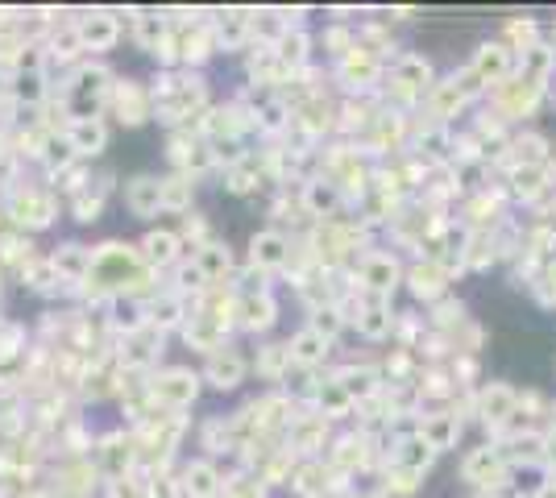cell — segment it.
Wrapping results in <instances>:
<instances>
[{
  "mask_svg": "<svg viewBox=\"0 0 556 498\" xmlns=\"http://www.w3.org/2000/svg\"><path fill=\"white\" fill-rule=\"evenodd\" d=\"M403 274H407V266L399 262L395 249H374V245L366 254H357V262L349 266L353 287L366 299H391L395 287L403 283Z\"/></svg>",
  "mask_w": 556,
  "mask_h": 498,
  "instance_id": "cell-1",
  "label": "cell"
},
{
  "mask_svg": "<svg viewBox=\"0 0 556 498\" xmlns=\"http://www.w3.org/2000/svg\"><path fill=\"white\" fill-rule=\"evenodd\" d=\"M5 216L21 233H42L59 220V196H54L50 187H38V183H17L5 196Z\"/></svg>",
  "mask_w": 556,
  "mask_h": 498,
  "instance_id": "cell-2",
  "label": "cell"
},
{
  "mask_svg": "<svg viewBox=\"0 0 556 498\" xmlns=\"http://www.w3.org/2000/svg\"><path fill=\"white\" fill-rule=\"evenodd\" d=\"M146 391H150L154 411L183 415L191 403L200 399L204 378H200V370H191V366H166V370H154V374H150Z\"/></svg>",
  "mask_w": 556,
  "mask_h": 498,
  "instance_id": "cell-3",
  "label": "cell"
},
{
  "mask_svg": "<svg viewBox=\"0 0 556 498\" xmlns=\"http://www.w3.org/2000/svg\"><path fill=\"white\" fill-rule=\"evenodd\" d=\"M332 79L345 88V96H378L386 79V59L370 54L366 46H353L341 63H332Z\"/></svg>",
  "mask_w": 556,
  "mask_h": 498,
  "instance_id": "cell-4",
  "label": "cell"
},
{
  "mask_svg": "<svg viewBox=\"0 0 556 498\" xmlns=\"http://www.w3.org/2000/svg\"><path fill=\"white\" fill-rule=\"evenodd\" d=\"M283 445H287L299 461H316V457H324L328 445H332V420H324V415H320L316 407H299V411H295V420L287 424Z\"/></svg>",
  "mask_w": 556,
  "mask_h": 498,
  "instance_id": "cell-5",
  "label": "cell"
},
{
  "mask_svg": "<svg viewBox=\"0 0 556 498\" xmlns=\"http://www.w3.org/2000/svg\"><path fill=\"white\" fill-rule=\"evenodd\" d=\"M461 478H465L469 486H478L482 494H498L503 486H511V482H507V478H511V465H507V457H503V449H498V445H482V449H474V453H465Z\"/></svg>",
  "mask_w": 556,
  "mask_h": 498,
  "instance_id": "cell-6",
  "label": "cell"
},
{
  "mask_svg": "<svg viewBox=\"0 0 556 498\" xmlns=\"http://www.w3.org/2000/svg\"><path fill=\"white\" fill-rule=\"evenodd\" d=\"M490 96V113L498 121H523V117H532L536 113V104L544 100V88H536V83H527V79H507V83H498V88L486 92Z\"/></svg>",
  "mask_w": 556,
  "mask_h": 498,
  "instance_id": "cell-7",
  "label": "cell"
},
{
  "mask_svg": "<svg viewBox=\"0 0 556 498\" xmlns=\"http://www.w3.org/2000/svg\"><path fill=\"white\" fill-rule=\"evenodd\" d=\"M108 113L129 129L146 125V121H154V92L142 79H117L113 92H108Z\"/></svg>",
  "mask_w": 556,
  "mask_h": 498,
  "instance_id": "cell-8",
  "label": "cell"
},
{
  "mask_svg": "<svg viewBox=\"0 0 556 498\" xmlns=\"http://www.w3.org/2000/svg\"><path fill=\"white\" fill-rule=\"evenodd\" d=\"M515 411H519V391L507 386V382H482L474 391V415L498 436L507 432V424L515 420Z\"/></svg>",
  "mask_w": 556,
  "mask_h": 498,
  "instance_id": "cell-9",
  "label": "cell"
},
{
  "mask_svg": "<svg viewBox=\"0 0 556 498\" xmlns=\"http://www.w3.org/2000/svg\"><path fill=\"white\" fill-rule=\"evenodd\" d=\"M299 208H303V216H308L312 225H328V220H341L349 204H345L341 187L332 179L312 175L308 183H299Z\"/></svg>",
  "mask_w": 556,
  "mask_h": 498,
  "instance_id": "cell-10",
  "label": "cell"
},
{
  "mask_svg": "<svg viewBox=\"0 0 556 498\" xmlns=\"http://www.w3.org/2000/svg\"><path fill=\"white\" fill-rule=\"evenodd\" d=\"M162 345H166V332H158V328H150V324H146L142 332H133V337H125V341H121L117 362H121V370H125V374H142V378H150V374L158 370Z\"/></svg>",
  "mask_w": 556,
  "mask_h": 498,
  "instance_id": "cell-11",
  "label": "cell"
},
{
  "mask_svg": "<svg viewBox=\"0 0 556 498\" xmlns=\"http://www.w3.org/2000/svg\"><path fill=\"white\" fill-rule=\"evenodd\" d=\"M245 374H249V357L237 345H220L216 353H208L204 370H200V378L212 386V391H220V395L237 391V386L245 382Z\"/></svg>",
  "mask_w": 556,
  "mask_h": 498,
  "instance_id": "cell-12",
  "label": "cell"
},
{
  "mask_svg": "<svg viewBox=\"0 0 556 498\" xmlns=\"http://www.w3.org/2000/svg\"><path fill=\"white\" fill-rule=\"evenodd\" d=\"M415 432H420V440L440 457V453L457 449V440H461V432H465V420H461L453 407H436V411H420V420H415Z\"/></svg>",
  "mask_w": 556,
  "mask_h": 498,
  "instance_id": "cell-13",
  "label": "cell"
},
{
  "mask_svg": "<svg viewBox=\"0 0 556 498\" xmlns=\"http://www.w3.org/2000/svg\"><path fill=\"white\" fill-rule=\"evenodd\" d=\"M291 249L295 241L283 233V229H258L249 237V266H258L262 274H287L291 266Z\"/></svg>",
  "mask_w": 556,
  "mask_h": 498,
  "instance_id": "cell-14",
  "label": "cell"
},
{
  "mask_svg": "<svg viewBox=\"0 0 556 498\" xmlns=\"http://www.w3.org/2000/svg\"><path fill=\"white\" fill-rule=\"evenodd\" d=\"M515 67H519V59L507 42H482L474 50V59H469V71H474L486 88H498V83L515 79Z\"/></svg>",
  "mask_w": 556,
  "mask_h": 498,
  "instance_id": "cell-15",
  "label": "cell"
},
{
  "mask_svg": "<svg viewBox=\"0 0 556 498\" xmlns=\"http://www.w3.org/2000/svg\"><path fill=\"white\" fill-rule=\"evenodd\" d=\"M225 469H220L212 457H196L179 469V490L183 498H220L225 494Z\"/></svg>",
  "mask_w": 556,
  "mask_h": 498,
  "instance_id": "cell-16",
  "label": "cell"
},
{
  "mask_svg": "<svg viewBox=\"0 0 556 498\" xmlns=\"http://www.w3.org/2000/svg\"><path fill=\"white\" fill-rule=\"evenodd\" d=\"M137 254H142V262L158 274V270H171L187 258V245L179 237V229H150L142 241H137Z\"/></svg>",
  "mask_w": 556,
  "mask_h": 498,
  "instance_id": "cell-17",
  "label": "cell"
},
{
  "mask_svg": "<svg viewBox=\"0 0 556 498\" xmlns=\"http://www.w3.org/2000/svg\"><path fill=\"white\" fill-rule=\"evenodd\" d=\"M403 283H407V291L420 299V303H440V299H449V274L440 270V262H432V258H415L411 266H407V274H403Z\"/></svg>",
  "mask_w": 556,
  "mask_h": 498,
  "instance_id": "cell-18",
  "label": "cell"
},
{
  "mask_svg": "<svg viewBox=\"0 0 556 498\" xmlns=\"http://www.w3.org/2000/svg\"><path fill=\"white\" fill-rule=\"evenodd\" d=\"M332 378L341 382V391L353 399V407L378 399L382 386H386V378H382V370H378L374 362H349V366H341V370H332Z\"/></svg>",
  "mask_w": 556,
  "mask_h": 498,
  "instance_id": "cell-19",
  "label": "cell"
},
{
  "mask_svg": "<svg viewBox=\"0 0 556 498\" xmlns=\"http://www.w3.org/2000/svg\"><path fill=\"white\" fill-rule=\"evenodd\" d=\"M54 262V274H59V283L79 291L83 283L92 279V245H79V241H63L59 249L50 254Z\"/></svg>",
  "mask_w": 556,
  "mask_h": 498,
  "instance_id": "cell-20",
  "label": "cell"
},
{
  "mask_svg": "<svg viewBox=\"0 0 556 498\" xmlns=\"http://www.w3.org/2000/svg\"><path fill=\"white\" fill-rule=\"evenodd\" d=\"M75 25H79L83 50H92V54H108L121 42V21H117V13H108V9L83 13V17H75Z\"/></svg>",
  "mask_w": 556,
  "mask_h": 498,
  "instance_id": "cell-21",
  "label": "cell"
},
{
  "mask_svg": "<svg viewBox=\"0 0 556 498\" xmlns=\"http://www.w3.org/2000/svg\"><path fill=\"white\" fill-rule=\"evenodd\" d=\"M121 200H125V212L129 216L154 220L162 212V179L158 175H133V179H125Z\"/></svg>",
  "mask_w": 556,
  "mask_h": 498,
  "instance_id": "cell-22",
  "label": "cell"
},
{
  "mask_svg": "<svg viewBox=\"0 0 556 498\" xmlns=\"http://www.w3.org/2000/svg\"><path fill=\"white\" fill-rule=\"evenodd\" d=\"M146 312H150V328H158V332H183V324L191 320V299L158 287L146 299Z\"/></svg>",
  "mask_w": 556,
  "mask_h": 498,
  "instance_id": "cell-23",
  "label": "cell"
},
{
  "mask_svg": "<svg viewBox=\"0 0 556 498\" xmlns=\"http://www.w3.org/2000/svg\"><path fill=\"white\" fill-rule=\"evenodd\" d=\"M395 320L399 312L391 308V299H366V308H361V316L353 320L357 324V337L361 341H391L395 337Z\"/></svg>",
  "mask_w": 556,
  "mask_h": 498,
  "instance_id": "cell-24",
  "label": "cell"
},
{
  "mask_svg": "<svg viewBox=\"0 0 556 498\" xmlns=\"http://www.w3.org/2000/svg\"><path fill=\"white\" fill-rule=\"evenodd\" d=\"M287 349H291V366H299V370H324L328 366V357H332V341H324L320 332H312L308 324H303L295 337L287 341Z\"/></svg>",
  "mask_w": 556,
  "mask_h": 498,
  "instance_id": "cell-25",
  "label": "cell"
},
{
  "mask_svg": "<svg viewBox=\"0 0 556 498\" xmlns=\"http://www.w3.org/2000/svg\"><path fill=\"white\" fill-rule=\"evenodd\" d=\"M220 50H245L254 42V9H225L212 17Z\"/></svg>",
  "mask_w": 556,
  "mask_h": 498,
  "instance_id": "cell-26",
  "label": "cell"
},
{
  "mask_svg": "<svg viewBox=\"0 0 556 498\" xmlns=\"http://www.w3.org/2000/svg\"><path fill=\"white\" fill-rule=\"evenodd\" d=\"M386 79H395V83H403L407 92H415V96H428L432 88H436V75H432V63L424 59V54H399V59L391 63V71H386Z\"/></svg>",
  "mask_w": 556,
  "mask_h": 498,
  "instance_id": "cell-27",
  "label": "cell"
},
{
  "mask_svg": "<svg viewBox=\"0 0 556 498\" xmlns=\"http://www.w3.org/2000/svg\"><path fill=\"white\" fill-rule=\"evenodd\" d=\"M274 324H278V299H274V291L237 299V328L241 332H254V337H262V332H270Z\"/></svg>",
  "mask_w": 556,
  "mask_h": 498,
  "instance_id": "cell-28",
  "label": "cell"
},
{
  "mask_svg": "<svg viewBox=\"0 0 556 498\" xmlns=\"http://www.w3.org/2000/svg\"><path fill=\"white\" fill-rule=\"evenodd\" d=\"M67 142L75 150L79 162H88V158H100L108 150V125L104 117H92V121H71L67 125Z\"/></svg>",
  "mask_w": 556,
  "mask_h": 498,
  "instance_id": "cell-29",
  "label": "cell"
},
{
  "mask_svg": "<svg viewBox=\"0 0 556 498\" xmlns=\"http://www.w3.org/2000/svg\"><path fill=\"white\" fill-rule=\"evenodd\" d=\"M191 258L200 262V270L208 274V283H212V287H229V283H233V274H237V258H233V249H229L225 241H212V245L196 249Z\"/></svg>",
  "mask_w": 556,
  "mask_h": 498,
  "instance_id": "cell-30",
  "label": "cell"
},
{
  "mask_svg": "<svg viewBox=\"0 0 556 498\" xmlns=\"http://www.w3.org/2000/svg\"><path fill=\"white\" fill-rule=\"evenodd\" d=\"M254 370H258L262 382L283 386L287 374H291V349H287V341H270V345H262V349L254 353Z\"/></svg>",
  "mask_w": 556,
  "mask_h": 498,
  "instance_id": "cell-31",
  "label": "cell"
},
{
  "mask_svg": "<svg viewBox=\"0 0 556 498\" xmlns=\"http://www.w3.org/2000/svg\"><path fill=\"white\" fill-rule=\"evenodd\" d=\"M552 71H556V50L544 46V42L532 46V50H523V54H519V67H515V75L527 79V83H536V88H548Z\"/></svg>",
  "mask_w": 556,
  "mask_h": 498,
  "instance_id": "cell-32",
  "label": "cell"
},
{
  "mask_svg": "<svg viewBox=\"0 0 556 498\" xmlns=\"http://www.w3.org/2000/svg\"><path fill=\"white\" fill-rule=\"evenodd\" d=\"M166 38H171V17H166V13L146 9V13H137V17H133V42L142 46V50L158 54V46H162Z\"/></svg>",
  "mask_w": 556,
  "mask_h": 498,
  "instance_id": "cell-33",
  "label": "cell"
},
{
  "mask_svg": "<svg viewBox=\"0 0 556 498\" xmlns=\"http://www.w3.org/2000/svg\"><path fill=\"white\" fill-rule=\"evenodd\" d=\"M46 54L59 63H75L79 67V54H83V38H79V25L71 21H54V30L46 38Z\"/></svg>",
  "mask_w": 556,
  "mask_h": 498,
  "instance_id": "cell-34",
  "label": "cell"
},
{
  "mask_svg": "<svg viewBox=\"0 0 556 498\" xmlns=\"http://www.w3.org/2000/svg\"><path fill=\"white\" fill-rule=\"evenodd\" d=\"M208 287H212V283H208V274L200 270V262L191 258V254H187L179 266H171V283H166V291H175V295H183V299L196 303Z\"/></svg>",
  "mask_w": 556,
  "mask_h": 498,
  "instance_id": "cell-35",
  "label": "cell"
},
{
  "mask_svg": "<svg viewBox=\"0 0 556 498\" xmlns=\"http://www.w3.org/2000/svg\"><path fill=\"white\" fill-rule=\"evenodd\" d=\"M191 204H196V179L171 171L162 179V212L166 216H187Z\"/></svg>",
  "mask_w": 556,
  "mask_h": 498,
  "instance_id": "cell-36",
  "label": "cell"
},
{
  "mask_svg": "<svg viewBox=\"0 0 556 498\" xmlns=\"http://www.w3.org/2000/svg\"><path fill=\"white\" fill-rule=\"evenodd\" d=\"M312 46H316V38H312L308 30H299V25H295V30L283 34V42H278L274 50H278V59H283V63L299 75V71H308V67H312V54H316Z\"/></svg>",
  "mask_w": 556,
  "mask_h": 498,
  "instance_id": "cell-37",
  "label": "cell"
},
{
  "mask_svg": "<svg viewBox=\"0 0 556 498\" xmlns=\"http://www.w3.org/2000/svg\"><path fill=\"white\" fill-rule=\"evenodd\" d=\"M312 407H316V411L324 415V420H332V424H337V420H349V415L357 411V407H353V399H349V395L341 391V382L332 378V374H328V378L320 382V391H316Z\"/></svg>",
  "mask_w": 556,
  "mask_h": 498,
  "instance_id": "cell-38",
  "label": "cell"
},
{
  "mask_svg": "<svg viewBox=\"0 0 556 498\" xmlns=\"http://www.w3.org/2000/svg\"><path fill=\"white\" fill-rule=\"evenodd\" d=\"M507 162H511V171H519V166H548V142L540 133H519L507 142Z\"/></svg>",
  "mask_w": 556,
  "mask_h": 498,
  "instance_id": "cell-39",
  "label": "cell"
},
{
  "mask_svg": "<svg viewBox=\"0 0 556 498\" xmlns=\"http://www.w3.org/2000/svg\"><path fill=\"white\" fill-rule=\"evenodd\" d=\"M17 274H21V283L30 287V291H38V295H59V291H63L59 274H54V262H50V254H46V258H38V254H34V258L25 262Z\"/></svg>",
  "mask_w": 556,
  "mask_h": 498,
  "instance_id": "cell-40",
  "label": "cell"
},
{
  "mask_svg": "<svg viewBox=\"0 0 556 498\" xmlns=\"http://www.w3.org/2000/svg\"><path fill=\"white\" fill-rule=\"evenodd\" d=\"M38 162L46 166L50 179H59L63 171H71L79 158H75V150H71V142H67V133H50L46 146H42V154H38Z\"/></svg>",
  "mask_w": 556,
  "mask_h": 498,
  "instance_id": "cell-41",
  "label": "cell"
},
{
  "mask_svg": "<svg viewBox=\"0 0 556 498\" xmlns=\"http://www.w3.org/2000/svg\"><path fill=\"white\" fill-rule=\"evenodd\" d=\"M548 187H552L548 166H519V171H511V196H519V200H536Z\"/></svg>",
  "mask_w": 556,
  "mask_h": 498,
  "instance_id": "cell-42",
  "label": "cell"
},
{
  "mask_svg": "<svg viewBox=\"0 0 556 498\" xmlns=\"http://www.w3.org/2000/svg\"><path fill=\"white\" fill-rule=\"evenodd\" d=\"M420 482H424V474H411V469H403V465H391V461L382 465V494L411 498L415 490H420Z\"/></svg>",
  "mask_w": 556,
  "mask_h": 498,
  "instance_id": "cell-43",
  "label": "cell"
},
{
  "mask_svg": "<svg viewBox=\"0 0 556 498\" xmlns=\"http://www.w3.org/2000/svg\"><path fill=\"white\" fill-rule=\"evenodd\" d=\"M34 258V241H30V233H21V229H13V233H5L0 237V266H13V270H21L25 262Z\"/></svg>",
  "mask_w": 556,
  "mask_h": 498,
  "instance_id": "cell-44",
  "label": "cell"
},
{
  "mask_svg": "<svg viewBox=\"0 0 556 498\" xmlns=\"http://www.w3.org/2000/svg\"><path fill=\"white\" fill-rule=\"evenodd\" d=\"M308 328L312 332H320L324 341H332L337 345V337L349 328V320H345V312L337 308V303H328V308H316V312H308Z\"/></svg>",
  "mask_w": 556,
  "mask_h": 498,
  "instance_id": "cell-45",
  "label": "cell"
},
{
  "mask_svg": "<svg viewBox=\"0 0 556 498\" xmlns=\"http://www.w3.org/2000/svg\"><path fill=\"white\" fill-rule=\"evenodd\" d=\"M320 46H324V54L332 63H341L345 54L357 46V30H349V25H328V30L320 34Z\"/></svg>",
  "mask_w": 556,
  "mask_h": 498,
  "instance_id": "cell-46",
  "label": "cell"
},
{
  "mask_svg": "<svg viewBox=\"0 0 556 498\" xmlns=\"http://www.w3.org/2000/svg\"><path fill=\"white\" fill-rule=\"evenodd\" d=\"M220 498H270V486L258 474H237L225 482V494Z\"/></svg>",
  "mask_w": 556,
  "mask_h": 498,
  "instance_id": "cell-47",
  "label": "cell"
},
{
  "mask_svg": "<svg viewBox=\"0 0 556 498\" xmlns=\"http://www.w3.org/2000/svg\"><path fill=\"white\" fill-rule=\"evenodd\" d=\"M544 461H552V465H556V428H552V432H544Z\"/></svg>",
  "mask_w": 556,
  "mask_h": 498,
  "instance_id": "cell-48",
  "label": "cell"
},
{
  "mask_svg": "<svg viewBox=\"0 0 556 498\" xmlns=\"http://www.w3.org/2000/svg\"><path fill=\"white\" fill-rule=\"evenodd\" d=\"M527 498H556V482H540Z\"/></svg>",
  "mask_w": 556,
  "mask_h": 498,
  "instance_id": "cell-49",
  "label": "cell"
},
{
  "mask_svg": "<svg viewBox=\"0 0 556 498\" xmlns=\"http://www.w3.org/2000/svg\"><path fill=\"white\" fill-rule=\"evenodd\" d=\"M474 498H498V494H474Z\"/></svg>",
  "mask_w": 556,
  "mask_h": 498,
  "instance_id": "cell-50",
  "label": "cell"
},
{
  "mask_svg": "<svg viewBox=\"0 0 556 498\" xmlns=\"http://www.w3.org/2000/svg\"><path fill=\"white\" fill-rule=\"evenodd\" d=\"M552 482H556V465H552Z\"/></svg>",
  "mask_w": 556,
  "mask_h": 498,
  "instance_id": "cell-51",
  "label": "cell"
}]
</instances>
